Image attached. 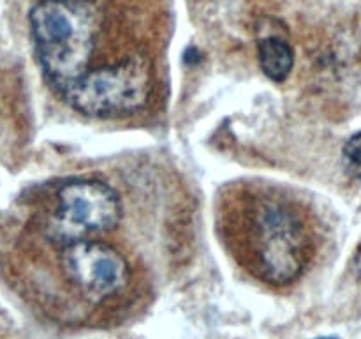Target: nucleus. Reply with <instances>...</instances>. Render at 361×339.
<instances>
[{
    "mask_svg": "<svg viewBox=\"0 0 361 339\" xmlns=\"http://www.w3.org/2000/svg\"><path fill=\"white\" fill-rule=\"evenodd\" d=\"M219 218L235 260L259 282L293 285L312 260L314 239L303 208L277 187H238L222 200Z\"/></svg>",
    "mask_w": 361,
    "mask_h": 339,
    "instance_id": "1",
    "label": "nucleus"
},
{
    "mask_svg": "<svg viewBox=\"0 0 361 339\" xmlns=\"http://www.w3.org/2000/svg\"><path fill=\"white\" fill-rule=\"evenodd\" d=\"M55 281L30 297L46 314L66 325L115 318L133 299L134 274L118 249L81 239L56 247Z\"/></svg>",
    "mask_w": 361,
    "mask_h": 339,
    "instance_id": "2",
    "label": "nucleus"
},
{
    "mask_svg": "<svg viewBox=\"0 0 361 339\" xmlns=\"http://www.w3.org/2000/svg\"><path fill=\"white\" fill-rule=\"evenodd\" d=\"M28 20L41 67L60 92L90 71L97 30L92 2L42 0Z\"/></svg>",
    "mask_w": 361,
    "mask_h": 339,
    "instance_id": "3",
    "label": "nucleus"
},
{
    "mask_svg": "<svg viewBox=\"0 0 361 339\" xmlns=\"http://www.w3.org/2000/svg\"><path fill=\"white\" fill-rule=\"evenodd\" d=\"M152 85L150 60L136 53L111 66L87 71L62 94L83 115L120 117L147 105Z\"/></svg>",
    "mask_w": 361,
    "mask_h": 339,
    "instance_id": "4",
    "label": "nucleus"
},
{
    "mask_svg": "<svg viewBox=\"0 0 361 339\" xmlns=\"http://www.w3.org/2000/svg\"><path fill=\"white\" fill-rule=\"evenodd\" d=\"M55 198L56 208L41 222L42 235L55 247L108 232L122 218L118 193L102 180H67Z\"/></svg>",
    "mask_w": 361,
    "mask_h": 339,
    "instance_id": "5",
    "label": "nucleus"
},
{
    "mask_svg": "<svg viewBox=\"0 0 361 339\" xmlns=\"http://www.w3.org/2000/svg\"><path fill=\"white\" fill-rule=\"evenodd\" d=\"M257 59L261 71L271 81H284L295 66V52L281 35H267L257 42Z\"/></svg>",
    "mask_w": 361,
    "mask_h": 339,
    "instance_id": "6",
    "label": "nucleus"
},
{
    "mask_svg": "<svg viewBox=\"0 0 361 339\" xmlns=\"http://www.w3.org/2000/svg\"><path fill=\"white\" fill-rule=\"evenodd\" d=\"M342 161L349 175L361 180V131L345 141L342 148Z\"/></svg>",
    "mask_w": 361,
    "mask_h": 339,
    "instance_id": "7",
    "label": "nucleus"
},
{
    "mask_svg": "<svg viewBox=\"0 0 361 339\" xmlns=\"http://www.w3.org/2000/svg\"><path fill=\"white\" fill-rule=\"evenodd\" d=\"M316 339H338V338H335V335H323V338H316Z\"/></svg>",
    "mask_w": 361,
    "mask_h": 339,
    "instance_id": "8",
    "label": "nucleus"
},
{
    "mask_svg": "<svg viewBox=\"0 0 361 339\" xmlns=\"http://www.w3.org/2000/svg\"><path fill=\"white\" fill-rule=\"evenodd\" d=\"M83 2H94V0H83Z\"/></svg>",
    "mask_w": 361,
    "mask_h": 339,
    "instance_id": "9",
    "label": "nucleus"
}]
</instances>
